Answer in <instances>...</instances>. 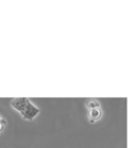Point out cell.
<instances>
[{
	"label": "cell",
	"instance_id": "3",
	"mask_svg": "<svg viewBox=\"0 0 135 148\" xmlns=\"http://www.w3.org/2000/svg\"><path fill=\"white\" fill-rule=\"evenodd\" d=\"M86 106H87V108L90 110V109L100 107V104H99V102L97 101V99H89V101H87Z\"/></svg>",
	"mask_w": 135,
	"mask_h": 148
},
{
	"label": "cell",
	"instance_id": "2",
	"mask_svg": "<svg viewBox=\"0 0 135 148\" xmlns=\"http://www.w3.org/2000/svg\"><path fill=\"white\" fill-rule=\"evenodd\" d=\"M101 115H102V111H101L100 107L90 109L88 111V117H89V121L91 124H95L96 122H98L101 119Z\"/></svg>",
	"mask_w": 135,
	"mask_h": 148
},
{
	"label": "cell",
	"instance_id": "1",
	"mask_svg": "<svg viewBox=\"0 0 135 148\" xmlns=\"http://www.w3.org/2000/svg\"><path fill=\"white\" fill-rule=\"evenodd\" d=\"M11 106L25 121H33L40 113V109L34 105L28 97H15L11 99Z\"/></svg>",
	"mask_w": 135,
	"mask_h": 148
},
{
	"label": "cell",
	"instance_id": "4",
	"mask_svg": "<svg viewBox=\"0 0 135 148\" xmlns=\"http://www.w3.org/2000/svg\"><path fill=\"white\" fill-rule=\"evenodd\" d=\"M5 125H6V121L4 120V119L1 116V115H0V133L3 131V129H4Z\"/></svg>",
	"mask_w": 135,
	"mask_h": 148
}]
</instances>
